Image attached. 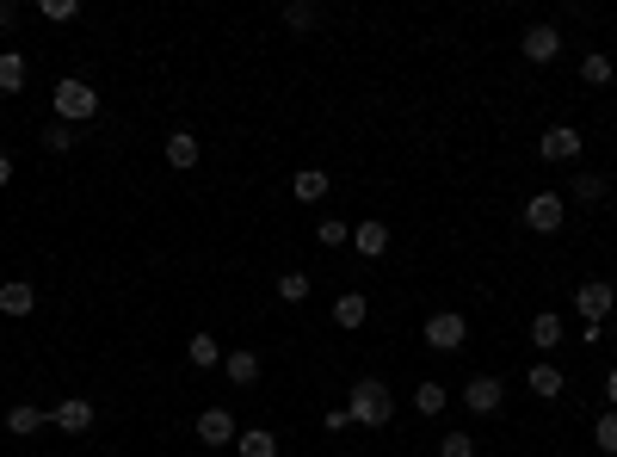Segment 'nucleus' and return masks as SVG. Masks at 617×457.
I'll list each match as a JSON object with an SVG mask.
<instances>
[{
  "label": "nucleus",
  "instance_id": "7ed1b4c3",
  "mask_svg": "<svg viewBox=\"0 0 617 457\" xmlns=\"http://www.w3.org/2000/svg\"><path fill=\"white\" fill-rule=\"evenodd\" d=\"M562 223H568V198H562V192H531V198H525V229L556 235Z\"/></svg>",
  "mask_w": 617,
  "mask_h": 457
},
{
  "label": "nucleus",
  "instance_id": "39448f33",
  "mask_svg": "<svg viewBox=\"0 0 617 457\" xmlns=\"http://www.w3.org/2000/svg\"><path fill=\"white\" fill-rule=\"evenodd\" d=\"M574 309H580V322H611V309H617V291L605 285V278H587V285L574 291Z\"/></svg>",
  "mask_w": 617,
  "mask_h": 457
},
{
  "label": "nucleus",
  "instance_id": "c756f323",
  "mask_svg": "<svg viewBox=\"0 0 617 457\" xmlns=\"http://www.w3.org/2000/svg\"><path fill=\"white\" fill-rule=\"evenodd\" d=\"M44 149H50V155H68V149H75V124H50V130H44Z\"/></svg>",
  "mask_w": 617,
  "mask_h": 457
},
{
  "label": "nucleus",
  "instance_id": "473e14b6",
  "mask_svg": "<svg viewBox=\"0 0 617 457\" xmlns=\"http://www.w3.org/2000/svg\"><path fill=\"white\" fill-rule=\"evenodd\" d=\"M321 427H328V433H346L352 414H346V408H328V414H321Z\"/></svg>",
  "mask_w": 617,
  "mask_h": 457
},
{
  "label": "nucleus",
  "instance_id": "e433bc0d",
  "mask_svg": "<svg viewBox=\"0 0 617 457\" xmlns=\"http://www.w3.org/2000/svg\"><path fill=\"white\" fill-rule=\"evenodd\" d=\"M0 353H7V340H0Z\"/></svg>",
  "mask_w": 617,
  "mask_h": 457
},
{
  "label": "nucleus",
  "instance_id": "0eeeda50",
  "mask_svg": "<svg viewBox=\"0 0 617 457\" xmlns=\"http://www.w3.org/2000/svg\"><path fill=\"white\" fill-rule=\"evenodd\" d=\"M537 155L543 161H580V130L574 124H550L537 136Z\"/></svg>",
  "mask_w": 617,
  "mask_h": 457
},
{
  "label": "nucleus",
  "instance_id": "f03ea898",
  "mask_svg": "<svg viewBox=\"0 0 617 457\" xmlns=\"http://www.w3.org/2000/svg\"><path fill=\"white\" fill-rule=\"evenodd\" d=\"M50 105H56V124H87V118H99V93H93L81 75H62L56 93H50Z\"/></svg>",
  "mask_w": 617,
  "mask_h": 457
},
{
  "label": "nucleus",
  "instance_id": "f8f14e48",
  "mask_svg": "<svg viewBox=\"0 0 617 457\" xmlns=\"http://www.w3.org/2000/svg\"><path fill=\"white\" fill-rule=\"evenodd\" d=\"M525 383H531V390H537L543 402H556V396H568V377H562V371H556L550 359H537V365L525 371Z\"/></svg>",
  "mask_w": 617,
  "mask_h": 457
},
{
  "label": "nucleus",
  "instance_id": "cd10ccee",
  "mask_svg": "<svg viewBox=\"0 0 617 457\" xmlns=\"http://www.w3.org/2000/svg\"><path fill=\"white\" fill-rule=\"evenodd\" d=\"M568 198H580V204H599L605 198V180H599V173H574V192Z\"/></svg>",
  "mask_w": 617,
  "mask_h": 457
},
{
  "label": "nucleus",
  "instance_id": "dca6fc26",
  "mask_svg": "<svg viewBox=\"0 0 617 457\" xmlns=\"http://www.w3.org/2000/svg\"><path fill=\"white\" fill-rule=\"evenodd\" d=\"M38 309V291L25 285V278H7V285H0V315H31Z\"/></svg>",
  "mask_w": 617,
  "mask_h": 457
},
{
  "label": "nucleus",
  "instance_id": "5701e85b",
  "mask_svg": "<svg viewBox=\"0 0 617 457\" xmlns=\"http://www.w3.org/2000/svg\"><path fill=\"white\" fill-rule=\"evenodd\" d=\"M445 402H451V390H445L439 377H426L420 390H414V408H420V414H445Z\"/></svg>",
  "mask_w": 617,
  "mask_h": 457
},
{
  "label": "nucleus",
  "instance_id": "20e7f679",
  "mask_svg": "<svg viewBox=\"0 0 617 457\" xmlns=\"http://www.w3.org/2000/svg\"><path fill=\"white\" fill-rule=\"evenodd\" d=\"M463 340H469V322L457 309L426 315V346H432V353H463Z\"/></svg>",
  "mask_w": 617,
  "mask_h": 457
},
{
  "label": "nucleus",
  "instance_id": "ddd939ff",
  "mask_svg": "<svg viewBox=\"0 0 617 457\" xmlns=\"http://www.w3.org/2000/svg\"><path fill=\"white\" fill-rule=\"evenodd\" d=\"M352 248H358V260H383V254H389V229H383L377 217L358 223V229H352Z\"/></svg>",
  "mask_w": 617,
  "mask_h": 457
},
{
  "label": "nucleus",
  "instance_id": "412c9836",
  "mask_svg": "<svg viewBox=\"0 0 617 457\" xmlns=\"http://www.w3.org/2000/svg\"><path fill=\"white\" fill-rule=\"evenodd\" d=\"M290 192H297L303 204H321V198H328V173H321V167H303L297 180H290Z\"/></svg>",
  "mask_w": 617,
  "mask_h": 457
},
{
  "label": "nucleus",
  "instance_id": "f704fd0d",
  "mask_svg": "<svg viewBox=\"0 0 617 457\" xmlns=\"http://www.w3.org/2000/svg\"><path fill=\"white\" fill-rule=\"evenodd\" d=\"M7 180H13V155H7V149H0V186H7Z\"/></svg>",
  "mask_w": 617,
  "mask_h": 457
},
{
  "label": "nucleus",
  "instance_id": "2f4dec72",
  "mask_svg": "<svg viewBox=\"0 0 617 457\" xmlns=\"http://www.w3.org/2000/svg\"><path fill=\"white\" fill-rule=\"evenodd\" d=\"M439 457H476V439H469V433H445V439H439Z\"/></svg>",
  "mask_w": 617,
  "mask_h": 457
},
{
  "label": "nucleus",
  "instance_id": "f3484780",
  "mask_svg": "<svg viewBox=\"0 0 617 457\" xmlns=\"http://www.w3.org/2000/svg\"><path fill=\"white\" fill-rule=\"evenodd\" d=\"M25 81H31V62L19 50H0V93H25Z\"/></svg>",
  "mask_w": 617,
  "mask_h": 457
},
{
  "label": "nucleus",
  "instance_id": "6e6552de",
  "mask_svg": "<svg viewBox=\"0 0 617 457\" xmlns=\"http://www.w3.org/2000/svg\"><path fill=\"white\" fill-rule=\"evenodd\" d=\"M500 396H506L500 377H488V371L463 383V408H469V414H500Z\"/></svg>",
  "mask_w": 617,
  "mask_h": 457
},
{
  "label": "nucleus",
  "instance_id": "9d476101",
  "mask_svg": "<svg viewBox=\"0 0 617 457\" xmlns=\"http://www.w3.org/2000/svg\"><path fill=\"white\" fill-rule=\"evenodd\" d=\"M198 439H204V445H235V439H241L235 414H229V408H204V414H198Z\"/></svg>",
  "mask_w": 617,
  "mask_h": 457
},
{
  "label": "nucleus",
  "instance_id": "4468645a",
  "mask_svg": "<svg viewBox=\"0 0 617 457\" xmlns=\"http://www.w3.org/2000/svg\"><path fill=\"white\" fill-rule=\"evenodd\" d=\"M365 322H371V297L365 291L334 297V328H365Z\"/></svg>",
  "mask_w": 617,
  "mask_h": 457
},
{
  "label": "nucleus",
  "instance_id": "4be33fe9",
  "mask_svg": "<svg viewBox=\"0 0 617 457\" xmlns=\"http://www.w3.org/2000/svg\"><path fill=\"white\" fill-rule=\"evenodd\" d=\"M235 451H241V457H278V433H266V427H247V433L235 439Z\"/></svg>",
  "mask_w": 617,
  "mask_h": 457
},
{
  "label": "nucleus",
  "instance_id": "7c9ffc66",
  "mask_svg": "<svg viewBox=\"0 0 617 457\" xmlns=\"http://www.w3.org/2000/svg\"><path fill=\"white\" fill-rule=\"evenodd\" d=\"M38 13H44L50 25H68V19H75V13H81V0H44V7H38Z\"/></svg>",
  "mask_w": 617,
  "mask_h": 457
},
{
  "label": "nucleus",
  "instance_id": "6ab92c4d",
  "mask_svg": "<svg viewBox=\"0 0 617 457\" xmlns=\"http://www.w3.org/2000/svg\"><path fill=\"white\" fill-rule=\"evenodd\" d=\"M198 155H204V143H198L192 130H173V136H167V161H173V167H198Z\"/></svg>",
  "mask_w": 617,
  "mask_h": 457
},
{
  "label": "nucleus",
  "instance_id": "9b49d317",
  "mask_svg": "<svg viewBox=\"0 0 617 457\" xmlns=\"http://www.w3.org/2000/svg\"><path fill=\"white\" fill-rule=\"evenodd\" d=\"M223 377L235 383V390L260 383V353H253V346H235V353H223Z\"/></svg>",
  "mask_w": 617,
  "mask_h": 457
},
{
  "label": "nucleus",
  "instance_id": "bb28decb",
  "mask_svg": "<svg viewBox=\"0 0 617 457\" xmlns=\"http://www.w3.org/2000/svg\"><path fill=\"white\" fill-rule=\"evenodd\" d=\"M315 19H321V7H309V0H290V7H284L290 31H315Z\"/></svg>",
  "mask_w": 617,
  "mask_h": 457
},
{
  "label": "nucleus",
  "instance_id": "72a5a7b5",
  "mask_svg": "<svg viewBox=\"0 0 617 457\" xmlns=\"http://www.w3.org/2000/svg\"><path fill=\"white\" fill-rule=\"evenodd\" d=\"M19 25V7H13V0H0V31H13Z\"/></svg>",
  "mask_w": 617,
  "mask_h": 457
},
{
  "label": "nucleus",
  "instance_id": "a211bd4d",
  "mask_svg": "<svg viewBox=\"0 0 617 457\" xmlns=\"http://www.w3.org/2000/svg\"><path fill=\"white\" fill-rule=\"evenodd\" d=\"M531 346H543V353H556V346H562V315L556 309L531 315Z\"/></svg>",
  "mask_w": 617,
  "mask_h": 457
},
{
  "label": "nucleus",
  "instance_id": "b1692460",
  "mask_svg": "<svg viewBox=\"0 0 617 457\" xmlns=\"http://www.w3.org/2000/svg\"><path fill=\"white\" fill-rule=\"evenodd\" d=\"M186 359H192L198 371H210V365H223V346H216L210 334H192V340H186Z\"/></svg>",
  "mask_w": 617,
  "mask_h": 457
},
{
  "label": "nucleus",
  "instance_id": "393cba45",
  "mask_svg": "<svg viewBox=\"0 0 617 457\" xmlns=\"http://www.w3.org/2000/svg\"><path fill=\"white\" fill-rule=\"evenodd\" d=\"M278 303H309V272H284L278 278Z\"/></svg>",
  "mask_w": 617,
  "mask_h": 457
},
{
  "label": "nucleus",
  "instance_id": "aec40b11",
  "mask_svg": "<svg viewBox=\"0 0 617 457\" xmlns=\"http://www.w3.org/2000/svg\"><path fill=\"white\" fill-rule=\"evenodd\" d=\"M611 75H617V62H611L605 50H587V56H580V81H587V87H611Z\"/></svg>",
  "mask_w": 617,
  "mask_h": 457
},
{
  "label": "nucleus",
  "instance_id": "a878e982",
  "mask_svg": "<svg viewBox=\"0 0 617 457\" xmlns=\"http://www.w3.org/2000/svg\"><path fill=\"white\" fill-rule=\"evenodd\" d=\"M593 439H599L605 457H617V408H605V414L593 420Z\"/></svg>",
  "mask_w": 617,
  "mask_h": 457
},
{
  "label": "nucleus",
  "instance_id": "f257e3e1",
  "mask_svg": "<svg viewBox=\"0 0 617 457\" xmlns=\"http://www.w3.org/2000/svg\"><path fill=\"white\" fill-rule=\"evenodd\" d=\"M346 414L358 420V427H389V420H395V396H389V383H383V377H358V383H352V396H346Z\"/></svg>",
  "mask_w": 617,
  "mask_h": 457
},
{
  "label": "nucleus",
  "instance_id": "2eb2a0df",
  "mask_svg": "<svg viewBox=\"0 0 617 457\" xmlns=\"http://www.w3.org/2000/svg\"><path fill=\"white\" fill-rule=\"evenodd\" d=\"M44 420H50V408H38V402H13V408H7V433H13V439H31V433L44 427Z\"/></svg>",
  "mask_w": 617,
  "mask_h": 457
},
{
  "label": "nucleus",
  "instance_id": "c85d7f7f",
  "mask_svg": "<svg viewBox=\"0 0 617 457\" xmlns=\"http://www.w3.org/2000/svg\"><path fill=\"white\" fill-rule=\"evenodd\" d=\"M315 241H321V248H340V241H352V229H346L340 217H321V223H315Z\"/></svg>",
  "mask_w": 617,
  "mask_h": 457
},
{
  "label": "nucleus",
  "instance_id": "c9c22d12",
  "mask_svg": "<svg viewBox=\"0 0 617 457\" xmlns=\"http://www.w3.org/2000/svg\"><path fill=\"white\" fill-rule=\"evenodd\" d=\"M605 408H617V371L605 377Z\"/></svg>",
  "mask_w": 617,
  "mask_h": 457
},
{
  "label": "nucleus",
  "instance_id": "423d86ee",
  "mask_svg": "<svg viewBox=\"0 0 617 457\" xmlns=\"http://www.w3.org/2000/svg\"><path fill=\"white\" fill-rule=\"evenodd\" d=\"M519 50H525V62H537V68H550V62L562 56V31H556V25H531L525 38H519Z\"/></svg>",
  "mask_w": 617,
  "mask_h": 457
},
{
  "label": "nucleus",
  "instance_id": "1a4fd4ad",
  "mask_svg": "<svg viewBox=\"0 0 617 457\" xmlns=\"http://www.w3.org/2000/svg\"><path fill=\"white\" fill-rule=\"evenodd\" d=\"M50 427H62V433H87V427H93V402H87V396H62V402L50 408Z\"/></svg>",
  "mask_w": 617,
  "mask_h": 457
}]
</instances>
